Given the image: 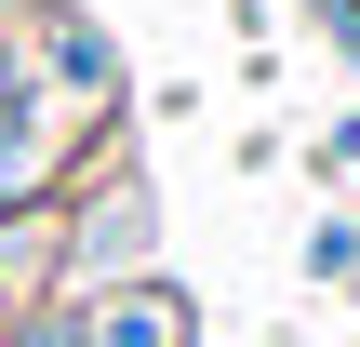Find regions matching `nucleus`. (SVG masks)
<instances>
[{
	"label": "nucleus",
	"mask_w": 360,
	"mask_h": 347,
	"mask_svg": "<svg viewBox=\"0 0 360 347\" xmlns=\"http://www.w3.org/2000/svg\"><path fill=\"white\" fill-rule=\"evenodd\" d=\"M67 321H80V347H187V334H200L187 281H160V267H134V281H94V294H67Z\"/></svg>",
	"instance_id": "nucleus-2"
},
{
	"label": "nucleus",
	"mask_w": 360,
	"mask_h": 347,
	"mask_svg": "<svg viewBox=\"0 0 360 347\" xmlns=\"http://www.w3.org/2000/svg\"><path fill=\"white\" fill-rule=\"evenodd\" d=\"M0 347H80V321L67 308H27V321H0Z\"/></svg>",
	"instance_id": "nucleus-3"
},
{
	"label": "nucleus",
	"mask_w": 360,
	"mask_h": 347,
	"mask_svg": "<svg viewBox=\"0 0 360 347\" xmlns=\"http://www.w3.org/2000/svg\"><path fill=\"white\" fill-rule=\"evenodd\" d=\"M53 160H67V107H53V80L0 40V214H40V201H53Z\"/></svg>",
	"instance_id": "nucleus-1"
}]
</instances>
